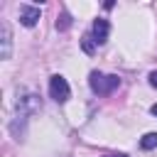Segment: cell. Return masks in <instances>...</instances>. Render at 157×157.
Returning <instances> with one entry per match:
<instances>
[{
  "label": "cell",
  "instance_id": "6da1fadb",
  "mask_svg": "<svg viewBox=\"0 0 157 157\" xmlns=\"http://www.w3.org/2000/svg\"><path fill=\"white\" fill-rule=\"evenodd\" d=\"M118 86H120V78H118V76H105V74H98V71L91 74V88H93L96 93H101V96L110 93V91L118 88Z\"/></svg>",
  "mask_w": 157,
  "mask_h": 157
},
{
  "label": "cell",
  "instance_id": "ba28073f",
  "mask_svg": "<svg viewBox=\"0 0 157 157\" xmlns=\"http://www.w3.org/2000/svg\"><path fill=\"white\" fill-rule=\"evenodd\" d=\"M69 25H71V20H69V15H66V12H64V15H61V17H59V20H56V27H59V29H66V27H69Z\"/></svg>",
  "mask_w": 157,
  "mask_h": 157
},
{
  "label": "cell",
  "instance_id": "30bf717a",
  "mask_svg": "<svg viewBox=\"0 0 157 157\" xmlns=\"http://www.w3.org/2000/svg\"><path fill=\"white\" fill-rule=\"evenodd\" d=\"M150 110H152V115H157V103H155V105H152Z\"/></svg>",
  "mask_w": 157,
  "mask_h": 157
},
{
  "label": "cell",
  "instance_id": "5b68a950",
  "mask_svg": "<svg viewBox=\"0 0 157 157\" xmlns=\"http://www.w3.org/2000/svg\"><path fill=\"white\" fill-rule=\"evenodd\" d=\"M140 147H142V150H155V147H157V132H147V135H142Z\"/></svg>",
  "mask_w": 157,
  "mask_h": 157
},
{
  "label": "cell",
  "instance_id": "3957f363",
  "mask_svg": "<svg viewBox=\"0 0 157 157\" xmlns=\"http://www.w3.org/2000/svg\"><path fill=\"white\" fill-rule=\"evenodd\" d=\"M39 7H22L20 10V22L25 25V27H34L37 25V20H39Z\"/></svg>",
  "mask_w": 157,
  "mask_h": 157
},
{
  "label": "cell",
  "instance_id": "9c48e42d",
  "mask_svg": "<svg viewBox=\"0 0 157 157\" xmlns=\"http://www.w3.org/2000/svg\"><path fill=\"white\" fill-rule=\"evenodd\" d=\"M150 83L157 88V71H152V74H150Z\"/></svg>",
  "mask_w": 157,
  "mask_h": 157
},
{
  "label": "cell",
  "instance_id": "8992f818",
  "mask_svg": "<svg viewBox=\"0 0 157 157\" xmlns=\"http://www.w3.org/2000/svg\"><path fill=\"white\" fill-rule=\"evenodd\" d=\"M7 56H10V32L2 25V59H7Z\"/></svg>",
  "mask_w": 157,
  "mask_h": 157
},
{
  "label": "cell",
  "instance_id": "8fae6325",
  "mask_svg": "<svg viewBox=\"0 0 157 157\" xmlns=\"http://www.w3.org/2000/svg\"><path fill=\"white\" fill-rule=\"evenodd\" d=\"M103 157H128V155H103Z\"/></svg>",
  "mask_w": 157,
  "mask_h": 157
},
{
  "label": "cell",
  "instance_id": "7a4b0ae2",
  "mask_svg": "<svg viewBox=\"0 0 157 157\" xmlns=\"http://www.w3.org/2000/svg\"><path fill=\"white\" fill-rule=\"evenodd\" d=\"M49 93H52V98L56 101V103H64L66 98H69V83H66V78L64 76H52L49 78Z\"/></svg>",
  "mask_w": 157,
  "mask_h": 157
},
{
  "label": "cell",
  "instance_id": "52a82bcc",
  "mask_svg": "<svg viewBox=\"0 0 157 157\" xmlns=\"http://www.w3.org/2000/svg\"><path fill=\"white\" fill-rule=\"evenodd\" d=\"M81 47H83L86 54H93V49H96V39H93L91 34H86V37L81 39Z\"/></svg>",
  "mask_w": 157,
  "mask_h": 157
},
{
  "label": "cell",
  "instance_id": "277c9868",
  "mask_svg": "<svg viewBox=\"0 0 157 157\" xmlns=\"http://www.w3.org/2000/svg\"><path fill=\"white\" fill-rule=\"evenodd\" d=\"M108 32H110L108 20H96L93 22V39H96V44H103L108 39Z\"/></svg>",
  "mask_w": 157,
  "mask_h": 157
}]
</instances>
